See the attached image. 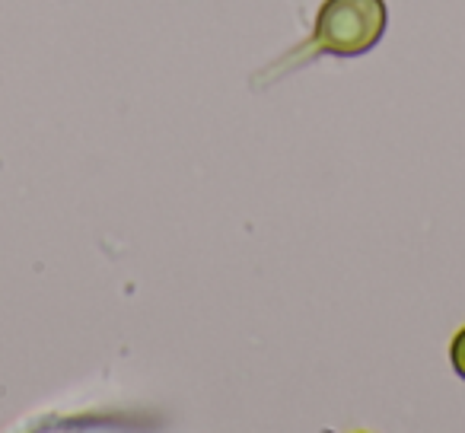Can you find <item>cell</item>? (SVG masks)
Here are the masks:
<instances>
[{"mask_svg":"<svg viewBox=\"0 0 465 433\" xmlns=\"http://www.w3.org/2000/svg\"><path fill=\"white\" fill-rule=\"evenodd\" d=\"M450 360H452V369L465 379V329L452 338V350H450Z\"/></svg>","mask_w":465,"mask_h":433,"instance_id":"2","label":"cell"},{"mask_svg":"<svg viewBox=\"0 0 465 433\" xmlns=\"http://www.w3.org/2000/svg\"><path fill=\"white\" fill-rule=\"evenodd\" d=\"M386 23V0H325L316 20V42L322 52L354 58L380 45Z\"/></svg>","mask_w":465,"mask_h":433,"instance_id":"1","label":"cell"}]
</instances>
